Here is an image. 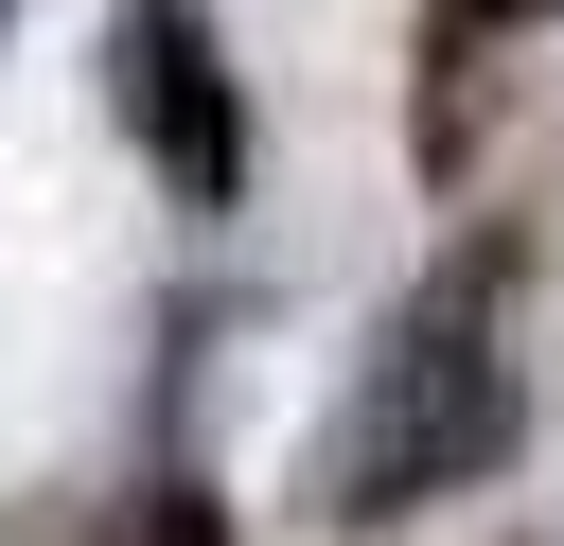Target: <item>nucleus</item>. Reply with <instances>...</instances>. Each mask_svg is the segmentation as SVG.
Masks as SVG:
<instances>
[{"label": "nucleus", "instance_id": "1", "mask_svg": "<svg viewBox=\"0 0 564 546\" xmlns=\"http://www.w3.org/2000/svg\"><path fill=\"white\" fill-rule=\"evenodd\" d=\"M511 458V352L476 335V282H441L388 352H370V387H352V423H335V511H405V493H458V476H494Z\"/></svg>", "mask_w": 564, "mask_h": 546}, {"label": "nucleus", "instance_id": "2", "mask_svg": "<svg viewBox=\"0 0 564 546\" xmlns=\"http://www.w3.org/2000/svg\"><path fill=\"white\" fill-rule=\"evenodd\" d=\"M106 70H123V123L159 159L176 211H229L247 194V106H229V53L194 0H106Z\"/></svg>", "mask_w": 564, "mask_h": 546}, {"label": "nucleus", "instance_id": "3", "mask_svg": "<svg viewBox=\"0 0 564 546\" xmlns=\"http://www.w3.org/2000/svg\"><path fill=\"white\" fill-rule=\"evenodd\" d=\"M88 546H229V511L194 493V476H141V493H106V528Z\"/></svg>", "mask_w": 564, "mask_h": 546}, {"label": "nucleus", "instance_id": "4", "mask_svg": "<svg viewBox=\"0 0 564 546\" xmlns=\"http://www.w3.org/2000/svg\"><path fill=\"white\" fill-rule=\"evenodd\" d=\"M529 18H564V0H441L423 35H441V70H458V53H494V35H529Z\"/></svg>", "mask_w": 564, "mask_h": 546}, {"label": "nucleus", "instance_id": "5", "mask_svg": "<svg viewBox=\"0 0 564 546\" xmlns=\"http://www.w3.org/2000/svg\"><path fill=\"white\" fill-rule=\"evenodd\" d=\"M0 18H18V0H0Z\"/></svg>", "mask_w": 564, "mask_h": 546}]
</instances>
